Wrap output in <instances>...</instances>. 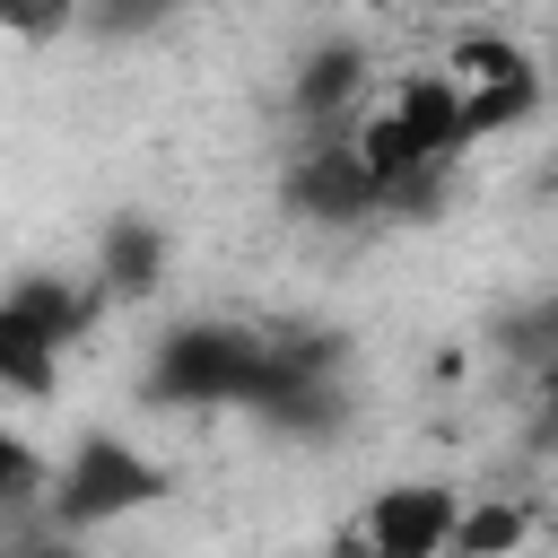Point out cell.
I'll return each mask as SVG.
<instances>
[{
	"instance_id": "cell-1",
	"label": "cell",
	"mask_w": 558,
	"mask_h": 558,
	"mask_svg": "<svg viewBox=\"0 0 558 558\" xmlns=\"http://www.w3.org/2000/svg\"><path fill=\"white\" fill-rule=\"evenodd\" d=\"M357 148L384 183V209L410 192V183H445L453 157L471 148V105H462V78L453 70H427V78H401L375 113H357Z\"/></svg>"
},
{
	"instance_id": "cell-2",
	"label": "cell",
	"mask_w": 558,
	"mask_h": 558,
	"mask_svg": "<svg viewBox=\"0 0 558 558\" xmlns=\"http://www.w3.org/2000/svg\"><path fill=\"white\" fill-rule=\"evenodd\" d=\"M262 392H270V331L174 323L148 349V401H174V410H262Z\"/></svg>"
},
{
	"instance_id": "cell-3",
	"label": "cell",
	"mask_w": 558,
	"mask_h": 558,
	"mask_svg": "<svg viewBox=\"0 0 558 558\" xmlns=\"http://www.w3.org/2000/svg\"><path fill=\"white\" fill-rule=\"evenodd\" d=\"M166 488H174V471H166L140 436H122V427H78L70 453L52 462V506H44V514L87 541V532H105V523L157 506Z\"/></svg>"
},
{
	"instance_id": "cell-4",
	"label": "cell",
	"mask_w": 558,
	"mask_h": 558,
	"mask_svg": "<svg viewBox=\"0 0 558 558\" xmlns=\"http://www.w3.org/2000/svg\"><path fill=\"white\" fill-rule=\"evenodd\" d=\"M462 506H471V497L445 488V480H384V488L357 506V523H349L340 549H357V558H453Z\"/></svg>"
},
{
	"instance_id": "cell-5",
	"label": "cell",
	"mask_w": 558,
	"mask_h": 558,
	"mask_svg": "<svg viewBox=\"0 0 558 558\" xmlns=\"http://www.w3.org/2000/svg\"><path fill=\"white\" fill-rule=\"evenodd\" d=\"M453 78H462V105H471V140L514 131L541 105V61L514 35H462L453 44Z\"/></svg>"
},
{
	"instance_id": "cell-6",
	"label": "cell",
	"mask_w": 558,
	"mask_h": 558,
	"mask_svg": "<svg viewBox=\"0 0 558 558\" xmlns=\"http://www.w3.org/2000/svg\"><path fill=\"white\" fill-rule=\"evenodd\" d=\"M288 201L305 218H366V209H384V183H375L357 131H305L296 157H288Z\"/></svg>"
},
{
	"instance_id": "cell-7",
	"label": "cell",
	"mask_w": 558,
	"mask_h": 558,
	"mask_svg": "<svg viewBox=\"0 0 558 558\" xmlns=\"http://www.w3.org/2000/svg\"><path fill=\"white\" fill-rule=\"evenodd\" d=\"M288 113L305 131H357L366 113V52L357 44H314L288 78Z\"/></svg>"
},
{
	"instance_id": "cell-8",
	"label": "cell",
	"mask_w": 558,
	"mask_h": 558,
	"mask_svg": "<svg viewBox=\"0 0 558 558\" xmlns=\"http://www.w3.org/2000/svg\"><path fill=\"white\" fill-rule=\"evenodd\" d=\"M96 288L113 296V305H131V296H157L166 288V227L157 218H140V209H122L105 235H96Z\"/></svg>"
},
{
	"instance_id": "cell-9",
	"label": "cell",
	"mask_w": 558,
	"mask_h": 558,
	"mask_svg": "<svg viewBox=\"0 0 558 558\" xmlns=\"http://www.w3.org/2000/svg\"><path fill=\"white\" fill-rule=\"evenodd\" d=\"M61 366H70V340H52L35 314L0 305V392L9 401H52L61 392Z\"/></svg>"
},
{
	"instance_id": "cell-10",
	"label": "cell",
	"mask_w": 558,
	"mask_h": 558,
	"mask_svg": "<svg viewBox=\"0 0 558 558\" xmlns=\"http://www.w3.org/2000/svg\"><path fill=\"white\" fill-rule=\"evenodd\" d=\"M523 541H532V514L514 497H471L462 532H453V558H514Z\"/></svg>"
},
{
	"instance_id": "cell-11",
	"label": "cell",
	"mask_w": 558,
	"mask_h": 558,
	"mask_svg": "<svg viewBox=\"0 0 558 558\" xmlns=\"http://www.w3.org/2000/svg\"><path fill=\"white\" fill-rule=\"evenodd\" d=\"M70 9H78V0H0V26H9L17 44H35V35L70 26Z\"/></svg>"
},
{
	"instance_id": "cell-12",
	"label": "cell",
	"mask_w": 558,
	"mask_h": 558,
	"mask_svg": "<svg viewBox=\"0 0 558 558\" xmlns=\"http://www.w3.org/2000/svg\"><path fill=\"white\" fill-rule=\"evenodd\" d=\"M9 558H87V549H78V532H61V523L44 514V523H17Z\"/></svg>"
},
{
	"instance_id": "cell-13",
	"label": "cell",
	"mask_w": 558,
	"mask_h": 558,
	"mask_svg": "<svg viewBox=\"0 0 558 558\" xmlns=\"http://www.w3.org/2000/svg\"><path fill=\"white\" fill-rule=\"evenodd\" d=\"M549 418H558V357H549Z\"/></svg>"
},
{
	"instance_id": "cell-14",
	"label": "cell",
	"mask_w": 558,
	"mask_h": 558,
	"mask_svg": "<svg viewBox=\"0 0 558 558\" xmlns=\"http://www.w3.org/2000/svg\"><path fill=\"white\" fill-rule=\"evenodd\" d=\"M549 192H558V157H549Z\"/></svg>"
}]
</instances>
